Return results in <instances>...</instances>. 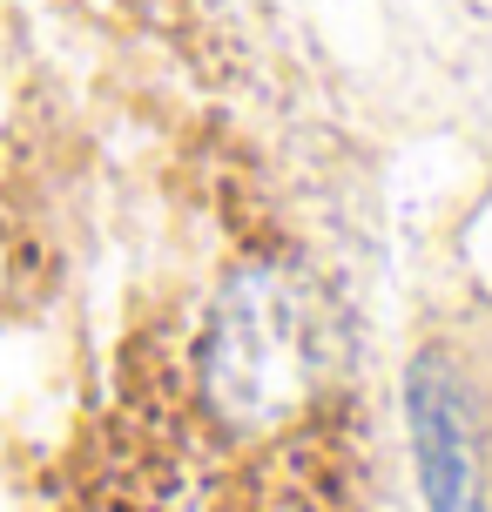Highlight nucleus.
<instances>
[{"mask_svg": "<svg viewBox=\"0 0 492 512\" xmlns=\"http://www.w3.org/2000/svg\"><path fill=\"white\" fill-rule=\"evenodd\" d=\"M405 391H412V438H418L425 506L432 512H486V499H479V452H472V425H466L452 371L425 358Z\"/></svg>", "mask_w": 492, "mask_h": 512, "instance_id": "obj_1", "label": "nucleus"}]
</instances>
